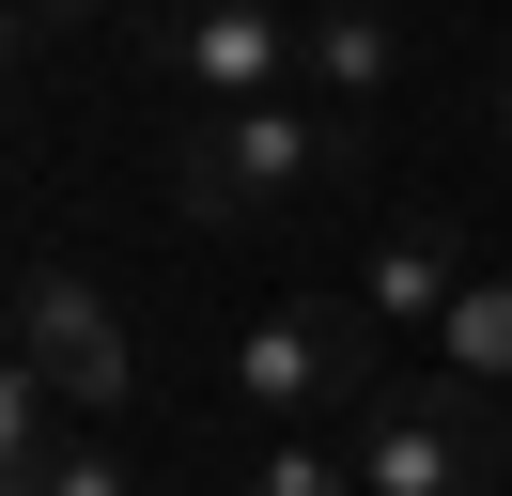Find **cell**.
Returning a JSON list of instances; mask_svg holds the SVG:
<instances>
[{
  "mask_svg": "<svg viewBox=\"0 0 512 496\" xmlns=\"http://www.w3.org/2000/svg\"><path fill=\"white\" fill-rule=\"evenodd\" d=\"M435 372H450V388H512V279H466V295H450Z\"/></svg>",
  "mask_w": 512,
  "mask_h": 496,
  "instance_id": "ba28073f",
  "label": "cell"
},
{
  "mask_svg": "<svg viewBox=\"0 0 512 496\" xmlns=\"http://www.w3.org/2000/svg\"><path fill=\"white\" fill-rule=\"evenodd\" d=\"M357 155H373V124L311 109V93H264V109H202L171 140V202L264 233V217H311L326 186H357Z\"/></svg>",
  "mask_w": 512,
  "mask_h": 496,
  "instance_id": "6da1fadb",
  "label": "cell"
},
{
  "mask_svg": "<svg viewBox=\"0 0 512 496\" xmlns=\"http://www.w3.org/2000/svg\"><path fill=\"white\" fill-rule=\"evenodd\" d=\"M218 388H233V419H264V434H342L357 403L388 388V357H373V326H357V295H280V310L233 326Z\"/></svg>",
  "mask_w": 512,
  "mask_h": 496,
  "instance_id": "7a4b0ae2",
  "label": "cell"
},
{
  "mask_svg": "<svg viewBox=\"0 0 512 496\" xmlns=\"http://www.w3.org/2000/svg\"><path fill=\"white\" fill-rule=\"evenodd\" d=\"M481 124H497V140H512V62H497V78H481Z\"/></svg>",
  "mask_w": 512,
  "mask_h": 496,
  "instance_id": "8fae6325",
  "label": "cell"
},
{
  "mask_svg": "<svg viewBox=\"0 0 512 496\" xmlns=\"http://www.w3.org/2000/svg\"><path fill=\"white\" fill-rule=\"evenodd\" d=\"M249 496H357V450H342V434H264Z\"/></svg>",
  "mask_w": 512,
  "mask_h": 496,
  "instance_id": "30bf717a",
  "label": "cell"
},
{
  "mask_svg": "<svg viewBox=\"0 0 512 496\" xmlns=\"http://www.w3.org/2000/svg\"><path fill=\"white\" fill-rule=\"evenodd\" d=\"M140 62L187 78L202 109H264V93H295V16H249V0H218V16H140Z\"/></svg>",
  "mask_w": 512,
  "mask_h": 496,
  "instance_id": "5b68a950",
  "label": "cell"
},
{
  "mask_svg": "<svg viewBox=\"0 0 512 496\" xmlns=\"http://www.w3.org/2000/svg\"><path fill=\"white\" fill-rule=\"evenodd\" d=\"M16 388H47L78 434H109L140 403V341L78 264H16Z\"/></svg>",
  "mask_w": 512,
  "mask_h": 496,
  "instance_id": "277c9868",
  "label": "cell"
},
{
  "mask_svg": "<svg viewBox=\"0 0 512 496\" xmlns=\"http://www.w3.org/2000/svg\"><path fill=\"white\" fill-rule=\"evenodd\" d=\"M342 450H357V496H497V419L450 372H388L342 419Z\"/></svg>",
  "mask_w": 512,
  "mask_h": 496,
  "instance_id": "3957f363",
  "label": "cell"
},
{
  "mask_svg": "<svg viewBox=\"0 0 512 496\" xmlns=\"http://www.w3.org/2000/svg\"><path fill=\"white\" fill-rule=\"evenodd\" d=\"M466 279H481V264H450V217H388L373 264H357V326H373V357H388V341H435Z\"/></svg>",
  "mask_w": 512,
  "mask_h": 496,
  "instance_id": "52a82bcc",
  "label": "cell"
},
{
  "mask_svg": "<svg viewBox=\"0 0 512 496\" xmlns=\"http://www.w3.org/2000/svg\"><path fill=\"white\" fill-rule=\"evenodd\" d=\"M0 496H140V465L109 450V434H63V450H32V465H0Z\"/></svg>",
  "mask_w": 512,
  "mask_h": 496,
  "instance_id": "9c48e42d",
  "label": "cell"
},
{
  "mask_svg": "<svg viewBox=\"0 0 512 496\" xmlns=\"http://www.w3.org/2000/svg\"><path fill=\"white\" fill-rule=\"evenodd\" d=\"M419 78V47H404V16H373V0H342V16H295V93L311 109H342V124H373L388 93Z\"/></svg>",
  "mask_w": 512,
  "mask_h": 496,
  "instance_id": "8992f818",
  "label": "cell"
}]
</instances>
